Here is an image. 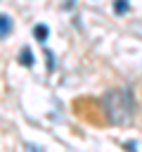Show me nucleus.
<instances>
[{
    "instance_id": "obj_1",
    "label": "nucleus",
    "mask_w": 142,
    "mask_h": 152,
    "mask_svg": "<svg viewBox=\"0 0 142 152\" xmlns=\"http://www.w3.org/2000/svg\"><path fill=\"white\" fill-rule=\"evenodd\" d=\"M104 104V112L109 116L111 124L116 126H123V124H130L133 114H135V97H133V90L130 88H116V90H109L102 100Z\"/></svg>"
},
{
    "instance_id": "obj_3",
    "label": "nucleus",
    "mask_w": 142,
    "mask_h": 152,
    "mask_svg": "<svg viewBox=\"0 0 142 152\" xmlns=\"http://www.w3.org/2000/svg\"><path fill=\"white\" fill-rule=\"evenodd\" d=\"M33 33H36V38H38V40H43V43H45V38H47V26H45V24H38V26L33 28Z\"/></svg>"
},
{
    "instance_id": "obj_4",
    "label": "nucleus",
    "mask_w": 142,
    "mask_h": 152,
    "mask_svg": "<svg viewBox=\"0 0 142 152\" xmlns=\"http://www.w3.org/2000/svg\"><path fill=\"white\" fill-rule=\"evenodd\" d=\"M114 12H116V14L128 12V0H116V2H114Z\"/></svg>"
},
{
    "instance_id": "obj_2",
    "label": "nucleus",
    "mask_w": 142,
    "mask_h": 152,
    "mask_svg": "<svg viewBox=\"0 0 142 152\" xmlns=\"http://www.w3.org/2000/svg\"><path fill=\"white\" fill-rule=\"evenodd\" d=\"M9 33H12V19L7 14H0V38H5Z\"/></svg>"
},
{
    "instance_id": "obj_5",
    "label": "nucleus",
    "mask_w": 142,
    "mask_h": 152,
    "mask_svg": "<svg viewBox=\"0 0 142 152\" xmlns=\"http://www.w3.org/2000/svg\"><path fill=\"white\" fill-rule=\"evenodd\" d=\"M21 64H26V66H31V64H33V57H31V50H28V48H24V50H21Z\"/></svg>"
}]
</instances>
